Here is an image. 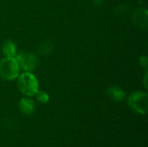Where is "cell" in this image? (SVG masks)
I'll use <instances>...</instances> for the list:
<instances>
[{"mask_svg":"<svg viewBox=\"0 0 148 147\" xmlns=\"http://www.w3.org/2000/svg\"><path fill=\"white\" fill-rule=\"evenodd\" d=\"M130 108L140 114H146L147 111V94L145 92H135L132 94L127 101Z\"/></svg>","mask_w":148,"mask_h":147,"instance_id":"obj_3","label":"cell"},{"mask_svg":"<svg viewBox=\"0 0 148 147\" xmlns=\"http://www.w3.org/2000/svg\"><path fill=\"white\" fill-rule=\"evenodd\" d=\"M19 107H20V110L23 113L30 114L35 111L36 106H35V103L32 100L27 99V98H23L20 101Z\"/></svg>","mask_w":148,"mask_h":147,"instance_id":"obj_5","label":"cell"},{"mask_svg":"<svg viewBox=\"0 0 148 147\" xmlns=\"http://www.w3.org/2000/svg\"><path fill=\"white\" fill-rule=\"evenodd\" d=\"M37 100L42 102V103H46L49 101V95L47 93L43 92V91H37V93L36 94Z\"/></svg>","mask_w":148,"mask_h":147,"instance_id":"obj_10","label":"cell"},{"mask_svg":"<svg viewBox=\"0 0 148 147\" xmlns=\"http://www.w3.org/2000/svg\"><path fill=\"white\" fill-rule=\"evenodd\" d=\"M53 46L51 42H42V45L39 48V52L41 55H48L52 51Z\"/></svg>","mask_w":148,"mask_h":147,"instance_id":"obj_9","label":"cell"},{"mask_svg":"<svg viewBox=\"0 0 148 147\" xmlns=\"http://www.w3.org/2000/svg\"><path fill=\"white\" fill-rule=\"evenodd\" d=\"M134 21L136 24L142 28H146L147 24V12L145 9L138 10L134 16Z\"/></svg>","mask_w":148,"mask_h":147,"instance_id":"obj_6","label":"cell"},{"mask_svg":"<svg viewBox=\"0 0 148 147\" xmlns=\"http://www.w3.org/2000/svg\"><path fill=\"white\" fill-rule=\"evenodd\" d=\"M108 95L115 101H121L125 98L124 91H122L121 88H116V87L110 88L108 90Z\"/></svg>","mask_w":148,"mask_h":147,"instance_id":"obj_7","label":"cell"},{"mask_svg":"<svg viewBox=\"0 0 148 147\" xmlns=\"http://www.w3.org/2000/svg\"><path fill=\"white\" fill-rule=\"evenodd\" d=\"M19 73V64L14 57H5L0 60V76L6 80H13Z\"/></svg>","mask_w":148,"mask_h":147,"instance_id":"obj_2","label":"cell"},{"mask_svg":"<svg viewBox=\"0 0 148 147\" xmlns=\"http://www.w3.org/2000/svg\"><path fill=\"white\" fill-rule=\"evenodd\" d=\"M16 61H17L18 64L26 72L34 71L39 63L38 58L35 55L30 54V53H24V54L19 55L16 57Z\"/></svg>","mask_w":148,"mask_h":147,"instance_id":"obj_4","label":"cell"},{"mask_svg":"<svg viewBox=\"0 0 148 147\" xmlns=\"http://www.w3.org/2000/svg\"><path fill=\"white\" fill-rule=\"evenodd\" d=\"M17 86L19 90L28 96H33L38 91L37 80L30 72H26L20 75L17 81Z\"/></svg>","mask_w":148,"mask_h":147,"instance_id":"obj_1","label":"cell"},{"mask_svg":"<svg viewBox=\"0 0 148 147\" xmlns=\"http://www.w3.org/2000/svg\"><path fill=\"white\" fill-rule=\"evenodd\" d=\"M3 52L7 57H13L16 55V45L11 41H7L3 46Z\"/></svg>","mask_w":148,"mask_h":147,"instance_id":"obj_8","label":"cell"}]
</instances>
